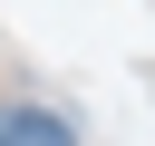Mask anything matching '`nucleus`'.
I'll return each mask as SVG.
<instances>
[{"label": "nucleus", "instance_id": "f257e3e1", "mask_svg": "<svg viewBox=\"0 0 155 146\" xmlns=\"http://www.w3.org/2000/svg\"><path fill=\"white\" fill-rule=\"evenodd\" d=\"M0 146H78V136H68V117H48V107H0Z\"/></svg>", "mask_w": 155, "mask_h": 146}]
</instances>
